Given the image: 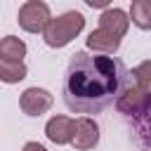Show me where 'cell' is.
<instances>
[{"label":"cell","instance_id":"1","mask_svg":"<svg viewBox=\"0 0 151 151\" xmlns=\"http://www.w3.org/2000/svg\"><path fill=\"white\" fill-rule=\"evenodd\" d=\"M130 76L118 57L78 50L64 73V104L73 113H99L132 85Z\"/></svg>","mask_w":151,"mask_h":151},{"label":"cell","instance_id":"2","mask_svg":"<svg viewBox=\"0 0 151 151\" xmlns=\"http://www.w3.org/2000/svg\"><path fill=\"white\" fill-rule=\"evenodd\" d=\"M83 28H85V17H83L80 12H76V9H71V12H64V14L54 17V19L47 24V28H45V33H42V40H45L50 47H64V45H68Z\"/></svg>","mask_w":151,"mask_h":151},{"label":"cell","instance_id":"3","mask_svg":"<svg viewBox=\"0 0 151 151\" xmlns=\"http://www.w3.org/2000/svg\"><path fill=\"white\" fill-rule=\"evenodd\" d=\"M17 21H19V26L26 33H45L47 24L52 21V14H50L47 2H42V0H26L19 7Z\"/></svg>","mask_w":151,"mask_h":151},{"label":"cell","instance_id":"4","mask_svg":"<svg viewBox=\"0 0 151 151\" xmlns=\"http://www.w3.org/2000/svg\"><path fill=\"white\" fill-rule=\"evenodd\" d=\"M52 104H54V97L42 87H28L19 97V106L26 116H42L45 111L52 109Z\"/></svg>","mask_w":151,"mask_h":151},{"label":"cell","instance_id":"5","mask_svg":"<svg viewBox=\"0 0 151 151\" xmlns=\"http://www.w3.org/2000/svg\"><path fill=\"white\" fill-rule=\"evenodd\" d=\"M132 127V137L142 151H151V101L134 116L127 118Z\"/></svg>","mask_w":151,"mask_h":151},{"label":"cell","instance_id":"6","mask_svg":"<svg viewBox=\"0 0 151 151\" xmlns=\"http://www.w3.org/2000/svg\"><path fill=\"white\" fill-rule=\"evenodd\" d=\"M99 142V125L90 116H83L76 120V132H73V146L78 151H90Z\"/></svg>","mask_w":151,"mask_h":151},{"label":"cell","instance_id":"7","mask_svg":"<svg viewBox=\"0 0 151 151\" xmlns=\"http://www.w3.org/2000/svg\"><path fill=\"white\" fill-rule=\"evenodd\" d=\"M73 132H76V120L68 116H52L45 125V134L54 144H73Z\"/></svg>","mask_w":151,"mask_h":151},{"label":"cell","instance_id":"8","mask_svg":"<svg viewBox=\"0 0 151 151\" xmlns=\"http://www.w3.org/2000/svg\"><path fill=\"white\" fill-rule=\"evenodd\" d=\"M149 101H151V94H146V92H144V90H139L137 85H130V87L118 97L116 106H118V111H120L125 118H130V116L139 113Z\"/></svg>","mask_w":151,"mask_h":151},{"label":"cell","instance_id":"9","mask_svg":"<svg viewBox=\"0 0 151 151\" xmlns=\"http://www.w3.org/2000/svg\"><path fill=\"white\" fill-rule=\"evenodd\" d=\"M127 26H130V17L120 7H109L99 17V28H104V31L118 35V38H123L127 33Z\"/></svg>","mask_w":151,"mask_h":151},{"label":"cell","instance_id":"10","mask_svg":"<svg viewBox=\"0 0 151 151\" xmlns=\"http://www.w3.org/2000/svg\"><path fill=\"white\" fill-rule=\"evenodd\" d=\"M118 47H120V38L104 28H97L87 35V50H94L99 54H113Z\"/></svg>","mask_w":151,"mask_h":151},{"label":"cell","instance_id":"11","mask_svg":"<svg viewBox=\"0 0 151 151\" xmlns=\"http://www.w3.org/2000/svg\"><path fill=\"white\" fill-rule=\"evenodd\" d=\"M26 57V42L17 35H5L0 40V61H24Z\"/></svg>","mask_w":151,"mask_h":151},{"label":"cell","instance_id":"12","mask_svg":"<svg viewBox=\"0 0 151 151\" xmlns=\"http://www.w3.org/2000/svg\"><path fill=\"white\" fill-rule=\"evenodd\" d=\"M130 19L137 28L151 31V0H134L130 5Z\"/></svg>","mask_w":151,"mask_h":151},{"label":"cell","instance_id":"13","mask_svg":"<svg viewBox=\"0 0 151 151\" xmlns=\"http://www.w3.org/2000/svg\"><path fill=\"white\" fill-rule=\"evenodd\" d=\"M28 73L24 61H0V80L2 83H19Z\"/></svg>","mask_w":151,"mask_h":151},{"label":"cell","instance_id":"14","mask_svg":"<svg viewBox=\"0 0 151 151\" xmlns=\"http://www.w3.org/2000/svg\"><path fill=\"white\" fill-rule=\"evenodd\" d=\"M132 78H134V85L139 90H144L146 94H151V61H142L132 71Z\"/></svg>","mask_w":151,"mask_h":151},{"label":"cell","instance_id":"15","mask_svg":"<svg viewBox=\"0 0 151 151\" xmlns=\"http://www.w3.org/2000/svg\"><path fill=\"white\" fill-rule=\"evenodd\" d=\"M21 151H47V149H45L42 144H38V142H26Z\"/></svg>","mask_w":151,"mask_h":151},{"label":"cell","instance_id":"16","mask_svg":"<svg viewBox=\"0 0 151 151\" xmlns=\"http://www.w3.org/2000/svg\"><path fill=\"white\" fill-rule=\"evenodd\" d=\"M87 5L90 7H104V9H109V2L106 0H87Z\"/></svg>","mask_w":151,"mask_h":151}]
</instances>
